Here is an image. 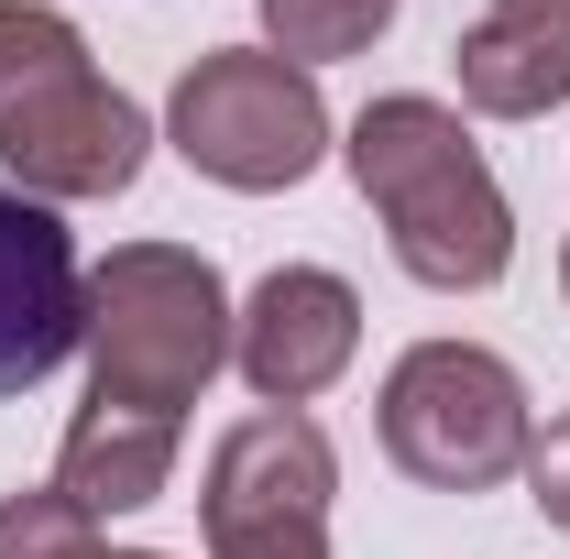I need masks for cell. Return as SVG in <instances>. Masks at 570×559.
<instances>
[{"instance_id":"obj_5","label":"cell","mask_w":570,"mask_h":559,"mask_svg":"<svg viewBox=\"0 0 570 559\" xmlns=\"http://www.w3.org/2000/svg\"><path fill=\"white\" fill-rule=\"evenodd\" d=\"M165 143H176L209 187L275 198L296 176H318V154H330V99H318L307 67H285L275 45H230V56H198V67L176 77Z\"/></svg>"},{"instance_id":"obj_4","label":"cell","mask_w":570,"mask_h":559,"mask_svg":"<svg viewBox=\"0 0 570 559\" xmlns=\"http://www.w3.org/2000/svg\"><path fill=\"white\" fill-rule=\"evenodd\" d=\"M373 428H384V461L406 483H428V493H494L538 450L515 362H494V351H472V341H417L384 373Z\"/></svg>"},{"instance_id":"obj_1","label":"cell","mask_w":570,"mask_h":559,"mask_svg":"<svg viewBox=\"0 0 570 559\" xmlns=\"http://www.w3.org/2000/svg\"><path fill=\"white\" fill-rule=\"evenodd\" d=\"M341 154H352V187L373 198L395 264H406L417 285H439V296L504 285V264H515V209H504L494 165H483V143L461 133L450 99L395 88V99H373V110L352 121Z\"/></svg>"},{"instance_id":"obj_11","label":"cell","mask_w":570,"mask_h":559,"mask_svg":"<svg viewBox=\"0 0 570 559\" xmlns=\"http://www.w3.org/2000/svg\"><path fill=\"white\" fill-rule=\"evenodd\" d=\"M384 22H395V0H264V45H275L285 67H307V77L362 56Z\"/></svg>"},{"instance_id":"obj_14","label":"cell","mask_w":570,"mask_h":559,"mask_svg":"<svg viewBox=\"0 0 570 559\" xmlns=\"http://www.w3.org/2000/svg\"><path fill=\"white\" fill-rule=\"evenodd\" d=\"M560 296H570V253H560Z\"/></svg>"},{"instance_id":"obj_12","label":"cell","mask_w":570,"mask_h":559,"mask_svg":"<svg viewBox=\"0 0 570 559\" xmlns=\"http://www.w3.org/2000/svg\"><path fill=\"white\" fill-rule=\"evenodd\" d=\"M0 559H154V549H110L99 516H77L67 493H11L0 504Z\"/></svg>"},{"instance_id":"obj_9","label":"cell","mask_w":570,"mask_h":559,"mask_svg":"<svg viewBox=\"0 0 570 559\" xmlns=\"http://www.w3.org/2000/svg\"><path fill=\"white\" fill-rule=\"evenodd\" d=\"M450 67H461V99H472L483 121H538V110H560L570 99V0H494V11L450 45Z\"/></svg>"},{"instance_id":"obj_3","label":"cell","mask_w":570,"mask_h":559,"mask_svg":"<svg viewBox=\"0 0 570 559\" xmlns=\"http://www.w3.org/2000/svg\"><path fill=\"white\" fill-rule=\"evenodd\" d=\"M77 351H88V406L187 428V406L230 362V285L187 242H121L88 275V341Z\"/></svg>"},{"instance_id":"obj_6","label":"cell","mask_w":570,"mask_h":559,"mask_svg":"<svg viewBox=\"0 0 570 559\" xmlns=\"http://www.w3.org/2000/svg\"><path fill=\"white\" fill-rule=\"evenodd\" d=\"M330 428L307 406H264L209 450V483H198V527L209 559H330Z\"/></svg>"},{"instance_id":"obj_10","label":"cell","mask_w":570,"mask_h":559,"mask_svg":"<svg viewBox=\"0 0 570 559\" xmlns=\"http://www.w3.org/2000/svg\"><path fill=\"white\" fill-rule=\"evenodd\" d=\"M176 450H187V428H165V418L77 406L67 450H56V493H67L77 516H132V504H154V493L176 483Z\"/></svg>"},{"instance_id":"obj_8","label":"cell","mask_w":570,"mask_h":559,"mask_svg":"<svg viewBox=\"0 0 570 559\" xmlns=\"http://www.w3.org/2000/svg\"><path fill=\"white\" fill-rule=\"evenodd\" d=\"M77 341H88V275H77L67 219L0 187V395L45 384Z\"/></svg>"},{"instance_id":"obj_13","label":"cell","mask_w":570,"mask_h":559,"mask_svg":"<svg viewBox=\"0 0 570 559\" xmlns=\"http://www.w3.org/2000/svg\"><path fill=\"white\" fill-rule=\"evenodd\" d=\"M527 483L549 504V527H570V418H549V439L527 450Z\"/></svg>"},{"instance_id":"obj_7","label":"cell","mask_w":570,"mask_h":559,"mask_svg":"<svg viewBox=\"0 0 570 559\" xmlns=\"http://www.w3.org/2000/svg\"><path fill=\"white\" fill-rule=\"evenodd\" d=\"M352 351H362V296L330 264H275V275L230 307V362H242V384L264 406L330 395L352 373Z\"/></svg>"},{"instance_id":"obj_2","label":"cell","mask_w":570,"mask_h":559,"mask_svg":"<svg viewBox=\"0 0 570 559\" xmlns=\"http://www.w3.org/2000/svg\"><path fill=\"white\" fill-rule=\"evenodd\" d=\"M154 154V121L88 67V33L45 0H0V165L22 198H121Z\"/></svg>"}]
</instances>
